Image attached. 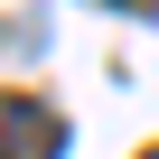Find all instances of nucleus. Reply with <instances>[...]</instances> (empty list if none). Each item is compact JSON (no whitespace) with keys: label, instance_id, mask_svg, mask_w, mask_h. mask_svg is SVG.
<instances>
[{"label":"nucleus","instance_id":"f03ea898","mask_svg":"<svg viewBox=\"0 0 159 159\" xmlns=\"http://www.w3.org/2000/svg\"><path fill=\"white\" fill-rule=\"evenodd\" d=\"M122 10H150V0H122Z\"/></svg>","mask_w":159,"mask_h":159},{"label":"nucleus","instance_id":"f257e3e1","mask_svg":"<svg viewBox=\"0 0 159 159\" xmlns=\"http://www.w3.org/2000/svg\"><path fill=\"white\" fill-rule=\"evenodd\" d=\"M56 150H66V122L38 94H0V159H56Z\"/></svg>","mask_w":159,"mask_h":159}]
</instances>
